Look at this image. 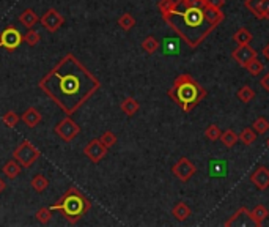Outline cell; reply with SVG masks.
Returning <instances> with one entry per match:
<instances>
[{"label":"cell","mask_w":269,"mask_h":227,"mask_svg":"<svg viewBox=\"0 0 269 227\" xmlns=\"http://www.w3.org/2000/svg\"><path fill=\"white\" fill-rule=\"evenodd\" d=\"M19 120H21V115H17L14 111H8L2 115V121L8 128H14L17 123H19Z\"/></svg>","instance_id":"obj_33"},{"label":"cell","mask_w":269,"mask_h":227,"mask_svg":"<svg viewBox=\"0 0 269 227\" xmlns=\"http://www.w3.org/2000/svg\"><path fill=\"white\" fill-rule=\"evenodd\" d=\"M40 22L49 33H55L60 30V27H63L65 17H63V14H60L55 8H50V10H47L40 17Z\"/></svg>","instance_id":"obj_9"},{"label":"cell","mask_w":269,"mask_h":227,"mask_svg":"<svg viewBox=\"0 0 269 227\" xmlns=\"http://www.w3.org/2000/svg\"><path fill=\"white\" fill-rule=\"evenodd\" d=\"M257 133H255V129L250 126V128H244L241 131V133L238 134V137H239V142L242 144V145H246V147H249V145H252L255 141H257Z\"/></svg>","instance_id":"obj_22"},{"label":"cell","mask_w":269,"mask_h":227,"mask_svg":"<svg viewBox=\"0 0 269 227\" xmlns=\"http://www.w3.org/2000/svg\"><path fill=\"white\" fill-rule=\"evenodd\" d=\"M38 21H40V17L37 13H35V10H32V8H27V10H24L19 14V22L27 29H32Z\"/></svg>","instance_id":"obj_19"},{"label":"cell","mask_w":269,"mask_h":227,"mask_svg":"<svg viewBox=\"0 0 269 227\" xmlns=\"http://www.w3.org/2000/svg\"><path fill=\"white\" fill-rule=\"evenodd\" d=\"M252 13L257 19H262V21L269 19V0H262Z\"/></svg>","instance_id":"obj_31"},{"label":"cell","mask_w":269,"mask_h":227,"mask_svg":"<svg viewBox=\"0 0 269 227\" xmlns=\"http://www.w3.org/2000/svg\"><path fill=\"white\" fill-rule=\"evenodd\" d=\"M266 145H268V148H269V139H268V141H266Z\"/></svg>","instance_id":"obj_43"},{"label":"cell","mask_w":269,"mask_h":227,"mask_svg":"<svg viewBox=\"0 0 269 227\" xmlns=\"http://www.w3.org/2000/svg\"><path fill=\"white\" fill-rule=\"evenodd\" d=\"M208 173L213 178H224L228 173V166L225 160H211L208 163Z\"/></svg>","instance_id":"obj_13"},{"label":"cell","mask_w":269,"mask_h":227,"mask_svg":"<svg viewBox=\"0 0 269 227\" xmlns=\"http://www.w3.org/2000/svg\"><path fill=\"white\" fill-rule=\"evenodd\" d=\"M40 156H41V152L30 141H27V139L22 141L19 145L14 148V152H13V158L16 161H19V164L22 166V168H25V169L32 168L33 163L37 161Z\"/></svg>","instance_id":"obj_5"},{"label":"cell","mask_w":269,"mask_h":227,"mask_svg":"<svg viewBox=\"0 0 269 227\" xmlns=\"http://www.w3.org/2000/svg\"><path fill=\"white\" fill-rule=\"evenodd\" d=\"M221 128L216 125V123H211V125H208V128L205 129V137L208 139V141H211V142H216V141H219L221 139Z\"/></svg>","instance_id":"obj_32"},{"label":"cell","mask_w":269,"mask_h":227,"mask_svg":"<svg viewBox=\"0 0 269 227\" xmlns=\"http://www.w3.org/2000/svg\"><path fill=\"white\" fill-rule=\"evenodd\" d=\"M55 134L62 139L63 142H71L79 136L81 133V126L76 123V121L71 118V115H66L63 120H60L58 123L54 128Z\"/></svg>","instance_id":"obj_6"},{"label":"cell","mask_w":269,"mask_h":227,"mask_svg":"<svg viewBox=\"0 0 269 227\" xmlns=\"http://www.w3.org/2000/svg\"><path fill=\"white\" fill-rule=\"evenodd\" d=\"M162 51L166 56H177L179 51V45L175 38H166L162 43Z\"/></svg>","instance_id":"obj_27"},{"label":"cell","mask_w":269,"mask_h":227,"mask_svg":"<svg viewBox=\"0 0 269 227\" xmlns=\"http://www.w3.org/2000/svg\"><path fill=\"white\" fill-rule=\"evenodd\" d=\"M262 2V0H244V6L249 8L250 11H254L255 8L258 6V3Z\"/></svg>","instance_id":"obj_39"},{"label":"cell","mask_w":269,"mask_h":227,"mask_svg":"<svg viewBox=\"0 0 269 227\" xmlns=\"http://www.w3.org/2000/svg\"><path fill=\"white\" fill-rule=\"evenodd\" d=\"M24 41L27 43L29 46H32V48H33V46H37L38 43L41 41V35H40L37 30H33V27H32V29H29V32H27V33L24 35Z\"/></svg>","instance_id":"obj_36"},{"label":"cell","mask_w":269,"mask_h":227,"mask_svg":"<svg viewBox=\"0 0 269 227\" xmlns=\"http://www.w3.org/2000/svg\"><path fill=\"white\" fill-rule=\"evenodd\" d=\"M260 84H262L263 89L269 93V73H266V74L262 77V81H260Z\"/></svg>","instance_id":"obj_40"},{"label":"cell","mask_w":269,"mask_h":227,"mask_svg":"<svg viewBox=\"0 0 269 227\" xmlns=\"http://www.w3.org/2000/svg\"><path fill=\"white\" fill-rule=\"evenodd\" d=\"M24 37L14 25H8L6 29L0 32V48H5L8 51H14L21 46Z\"/></svg>","instance_id":"obj_7"},{"label":"cell","mask_w":269,"mask_h":227,"mask_svg":"<svg viewBox=\"0 0 269 227\" xmlns=\"http://www.w3.org/2000/svg\"><path fill=\"white\" fill-rule=\"evenodd\" d=\"M21 120H22V123L25 126H29V128H35V126H38L41 123V120H43V115H41V112L37 109V108H29L27 111H25L22 115H21Z\"/></svg>","instance_id":"obj_14"},{"label":"cell","mask_w":269,"mask_h":227,"mask_svg":"<svg viewBox=\"0 0 269 227\" xmlns=\"http://www.w3.org/2000/svg\"><path fill=\"white\" fill-rule=\"evenodd\" d=\"M262 54H263V57H265L266 60H269V43H268V45H266V46L263 48Z\"/></svg>","instance_id":"obj_41"},{"label":"cell","mask_w":269,"mask_h":227,"mask_svg":"<svg viewBox=\"0 0 269 227\" xmlns=\"http://www.w3.org/2000/svg\"><path fill=\"white\" fill-rule=\"evenodd\" d=\"M35 218H37V221L40 224H47L50 223V218H52V210L49 207H43L40 210L35 213Z\"/></svg>","instance_id":"obj_35"},{"label":"cell","mask_w":269,"mask_h":227,"mask_svg":"<svg viewBox=\"0 0 269 227\" xmlns=\"http://www.w3.org/2000/svg\"><path fill=\"white\" fill-rule=\"evenodd\" d=\"M190 207L186 204V202H177L175 204V207L172 208V215H173V218H175L177 221H186L187 218L190 216Z\"/></svg>","instance_id":"obj_18"},{"label":"cell","mask_w":269,"mask_h":227,"mask_svg":"<svg viewBox=\"0 0 269 227\" xmlns=\"http://www.w3.org/2000/svg\"><path fill=\"white\" fill-rule=\"evenodd\" d=\"M99 141L106 145L107 148H112L115 144H117V141H118V137H117V134L115 133H112V131H106V133H102V136L99 137Z\"/></svg>","instance_id":"obj_37"},{"label":"cell","mask_w":269,"mask_h":227,"mask_svg":"<svg viewBox=\"0 0 269 227\" xmlns=\"http://www.w3.org/2000/svg\"><path fill=\"white\" fill-rule=\"evenodd\" d=\"M30 186L35 193H45L46 188L49 186V180L43 175V173H35V175L32 177Z\"/></svg>","instance_id":"obj_21"},{"label":"cell","mask_w":269,"mask_h":227,"mask_svg":"<svg viewBox=\"0 0 269 227\" xmlns=\"http://www.w3.org/2000/svg\"><path fill=\"white\" fill-rule=\"evenodd\" d=\"M195 172H197L195 164L190 161L189 158H186V156L179 158L175 164H173V168H172L173 175H175L179 181H184V183L192 178L195 175Z\"/></svg>","instance_id":"obj_8"},{"label":"cell","mask_w":269,"mask_h":227,"mask_svg":"<svg viewBox=\"0 0 269 227\" xmlns=\"http://www.w3.org/2000/svg\"><path fill=\"white\" fill-rule=\"evenodd\" d=\"M244 68L252 76H258V74H262L265 71V65H263L262 60H258V57H254L252 60H249V62L244 65Z\"/></svg>","instance_id":"obj_25"},{"label":"cell","mask_w":269,"mask_h":227,"mask_svg":"<svg viewBox=\"0 0 269 227\" xmlns=\"http://www.w3.org/2000/svg\"><path fill=\"white\" fill-rule=\"evenodd\" d=\"M221 141H222V144L225 147L231 148V147H235L239 142V137H238V134L233 129H227V131H224V133L221 134Z\"/></svg>","instance_id":"obj_26"},{"label":"cell","mask_w":269,"mask_h":227,"mask_svg":"<svg viewBox=\"0 0 269 227\" xmlns=\"http://www.w3.org/2000/svg\"><path fill=\"white\" fill-rule=\"evenodd\" d=\"M224 5H225V0H205V6L222 8Z\"/></svg>","instance_id":"obj_38"},{"label":"cell","mask_w":269,"mask_h":227,"mask_svg":"<svg viewBox=\"0 0 269 227\" xmlns=\"http://www.w3.org/2000/svg\"><path fill=\"white\" fill-rule=\"evenodd\" d=\"M21 170H22V166L19 164V161H16L14 158L10 160V161H6L5 166H3V173L8 178H11V180L19 177Z\"/></svg>","instance_id":"obj_20"},{"label":"cell","mask_w":269,"mask_h":227,"mask_svg":"<svg viewBox=\"0 0 269 227\" xmlns=\"http://www.w3.org/2000/svg\"><path fill=\"white\" fill-rule=\"evenodd\" d=\"M233 40H235L238 45H250V41L254 40V37L247 29L242 27V29L235 32V35H233Z\"/></svg>","instance_id":"obj_29"},{"label":"cell","mask_w":269,"mask_h":227,"mask_svg":"<svg viewBox=\"0 0 269 227\" xmlns=\"http://www.w3.org/2000/svg\"><path fill=\"white\" fill-rule=\"evenodd\" d=\"M236 97H238V100L241 101V103H250L254 98H255V92H254V89L250 85H244V87H241V89L238 90V93H236Z\"/></svg>","instance_id":"obj_30"},{"label":"cell","mask_w":269,"mask_h":227,"mask_svg":"<svg viewBox=\"0 0 269 227\" xmlns=\"http://www.w3.org/2000/svg\"><path fill=\"white\" fill-rule=\"evenodd\" d=\"M5 189H6V183H5L2 178H0V194H2Z\"/></svg>","instance_id":"obj_42"},{"label":"cell","mask_w":269,"mask_h":227,"mask_svg":"<svg viewBox=\"0 0 269 227\" xmlns=\"http://www.w3.org/2000/svg\"><path fill=\"white\" fill-rule=\"evenodd\" d=\"M118 27H121L125 32H129V30H133L134 29V25H135V17L131 14V13H123L120 17H118Z\"/></svg>","instance_id":"obj_23"},{"label":"cell","mask_w":269,"mask_h":227,"mask_svg":"<svg viewBox=\"0 0 269 227\" xmlns=\"http://www.w3.org/2000/svg\"><path fill=\"white\" fill-rule=\"evenodd\" d=\"M162 19L179 35V38L190 49L200 46L208 35L216 29L214 25L206 22L203 8L200 6L183 8V11L177 10L169 16H164Z\"/></svg>","instance_id":"obj_2"},{"label":"cell","mask_w":269,"mask_h":227,"mask_svg":"<svg viewBox=\"0 0 269 227\" xmlns=\"http://www.w3.org/2000/svg\"><path fill=\"white\" fill-rule=\"evenodd\" d=\"M38 87L65 115H74L101 89V82L73 52H68L41 77Z\"/></svg>","instance_id":"obj_1"},{"label":"cell","mask_w":269,"mask_h":227,"mask_svg":"<svg viewBox=\"0 0 269 227\" xmlns=\"http://www.w3.org/2000/svg\"><path fill=\"white\" fill-rule=\"evenodd\" d=\"M231 57L235 58L241 66H244L249 60L257 57V51L254 48H250V45H238V48L231 52Z\"/></svg>","instance_id":"obj_11"},{"label":"cell","mask_w":269,"mask_h":227,"mask_svg":"<svg viewBox=\"0 0 269 227\" xmlns=\"http://www.w3.org/2000/svg\"><path fill=\"white\" fill-rule=\"evenodd\" d=\"M120 108H121V112L126 114L128 117H133L138 112V109H140V104H138V101L135 98L128 97V98H125L123 101H121Z\"/></svg>","instance_id":"obj_17"},{"label":"cell","mask_w":269,"mask_h":227,"mask_svg":"<svg viewBox=\"0 0 269 227\" xmlns=\"http://www.w3.org/2000/svg\"><path fill=\"white\" fill-rule=\"evenodd\" d=\"M203 13H205V19L208 24L214 25V27H218V25L225 19V14L222 11V8H214V6H205L203 8Z\"/></svg>","instance_id":"obj_15"},{"label":"cell","mask_w":269,"mask_h":227,"mask_svg":"<svg viewBox=\"0 0 269 227\" xmlns=\"http://www.w3.org/2000/svg\"><path fill=\"white\" fill-rule=\"evenodd\" d=\"M158 8H159V11L164 17V16H169L173 11L178 10V2L177 0H159Z\"/></svg>","instance_id":"obj_24"},{"label":"cell","mask_w":269,"mask_h":227,"mask_svg":"<svg viewBox=\"0 0 269 227\" xmlns=\"http://www.w3.org/2000/svg\"><path fill=\"white\" fill-rule=\"evenodd\" d=\"M159 41L158 40H156L154 37H153V35H150V37H146L143 41H142V45H140V48L146 52V54H154V52L156 51H158L159 49Z\"/></svg>","instance_id":"obj_28"},{"label":"cell","mask_w":269,"mask_h":227,"mask_svg":"<svg viewBox=\"0 0 269 227\" xmlns=\"http://www.w3.org/2000/svg\"><path fill=\"white\" fill-rule=\"evenodd\" d=\"M200 2H203V3H205V0H200Z\"/></svg>","instance_id":"obj_44"},{"label":"cell","mask_w":269,"mask_h":227,"mask_svg":"<svg viewBox=\"0 0 269 227\" xmlns=\"http://www.w3.org/2000/svg\"><path fill=\"white\" fill-rule=\"evenodd\" d=\"M107 150L109 148L104 145L99 139H93V141H90L89 144H87L84 147V155L89 158L91 163L94 164H98L101 163V160L106 158V155H107Z\"/></svg>","instance_id":"obj_10"},{"label":"cell","mask_w":269,"mask_h":227,"mask_svg":"<svg viewBox=\"0 0 269 227\" xmlns=\"http://www.w3.org/2000/svg\"><path fill=\"white\" fill-rule=\"evenodd\" d=\"M167 95L170 97V100H173L181 109H183V112L189 114L206 98L208 92L194 79L192 76L184 73V74H179L178 77H175L173 85L169 89Z\"/></svg>","instance_id":"obj_3"},{"label":"cell","mask_w":269,"mask_h":227,"mask_svg":"<svg viewBox=\"0 0 269 227\" xmlns=\"http://www.w3.org/2000/svg\"><path fill=\"white\" fill-rule=\"evenodd\" d=\"M268 216H269V212L265 205H257L252 212H249V220L252 221L257 227H262Z\"/></svg>","instance_id":"obj_16"},{"label":"cell","mask_w":269,"mask_h":227,"mask_svg":"<svg viewBox=\"0 0 269 227\" xmlns=\"http://www.w3.org/2000/svg\"><path fill=\"white\" fill-rule=\"evenodd\" d=\"M49 208L52 212H60L69 223L76 224L89 213V210L91 208V202L82 191L71 186L54 205Z\"/></svg>","instance_id":"obj_4"},{"label":"cell","mask_w":269,"mask_h":227,"mask_svg":"<svg viewBox=\"0 0 269 227\" xmlns=\"http://www.w3.org/2000/svg\"><path fill=\"white\" fill-rule=\"evenodd\" d=\"M252 128L255 129V133H257L258 136H263V134H266L268 131H269V121H268L265 117H258V118L254 121Z\"/></svg>","instance_id":"obj_34"},{"label":"cell","mask_w":269,"mask_h":227,"mask_svg":"<svg viewBox=\"0 0 269 227\" xmlns=\"http://www.w3.org/2000/svg\"><path fill=\"white\" fill-rule=\"evenodd\" d=\"M250 181L260 189V191H266L269 188V170L265 166H258V168L252 172L250 175Z\"/></svg>","instance_id":"obj_12"}]
</instances>
